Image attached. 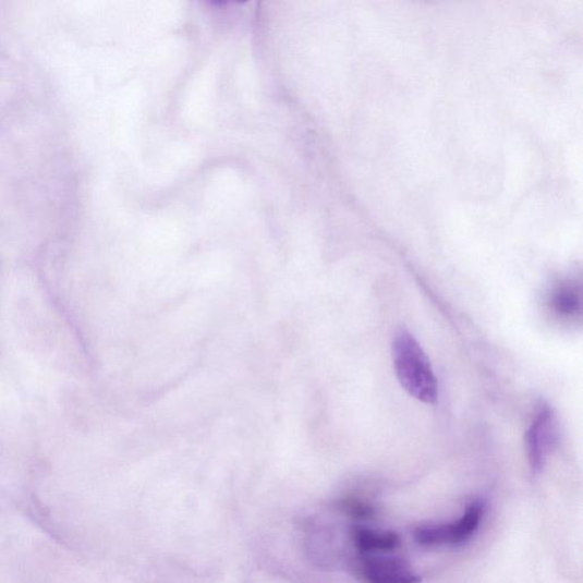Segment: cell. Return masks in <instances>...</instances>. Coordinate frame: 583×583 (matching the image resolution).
<instances>
[{"label":"cell","instance_id":"cell-1","mask_svg":"<svg viewBox=\"0 0 583 583\" xmlns=\"http://www.w3.org/2000/svg\"><path fill=\"white\" fill-rule=\"evenodd\" d=\"M392 359L400 386L423 403H436L439 391L433 366L421 344L408 329L400 328L396 333Z\"/></svg>","mask_w":583,"mask_h":583},{"label":"cell","instance_id":"cell-2","mask_svg":"<svg viewBox=\"0 0 583 583\" xmlns=\"http://www.w3.org/2000/svg\"><path fill=\"white\" fill-rule=\"evenodd\" d=\"M486 515V503L475 500L462 517L450 523L426 524L415 529L414 539L422 547H453L471 541Z\"/></svg>","mask_w":583,"mask_h":583},{"label":"cell","instance_id":"cell-3","mask_svg":"<svg viewBox=\"0 0 583 583\" xmlns=\"http://www.w3.org/2000/svg\"><path fill=\"white\" fill-rule=\"evenodd\" d=\"M560 440V425L555 412L544 405L526 430L524 445L527 463L535 474L546 466Z\"/></svg>","mask_w":583,"mask_h":583},{"label":"cell","instance_id":"cell-4","mask_svg":"<svg viewBox=\"0 0 583 583\" xmlns=\"http://www.w3.org/2000/svg\"><path fill=\"white\" fill-rule=\"evenodd\" d=\"M354 572L363 583H421L411 566L397 557L360 555Z\"/></svg>","mask_w":583,"mask_h":583},{"label":"cell","instance_id":"cell-5","mask_svg":"<svg viewBox=\"0 0 583 583\" xmlns=\"http://www.w3.org/2000/svg\"><path fill=\"white\" fill-rule=\"evenodd\" d=\"M351 542L360 555L390 552L400 545V538L393 531H379L364 525H353Z\"/></svg>","mask_w":583,"mask_h":583},{"label":"cell","instance_id":"cell-6","mask_svg":"<svg viewBox=\"0 0 583 583\" xmlns=\"http://www.w3.org/2000/svg\"><path fill=\"white\" fill-rule=\"evenodd\" d=\"M551 306L557 314L563 317L573 318L581 314V290L572 282L561 284L556 289Z\"/></svg>","mask_w":583,"mask_h":583}]
</instances>
